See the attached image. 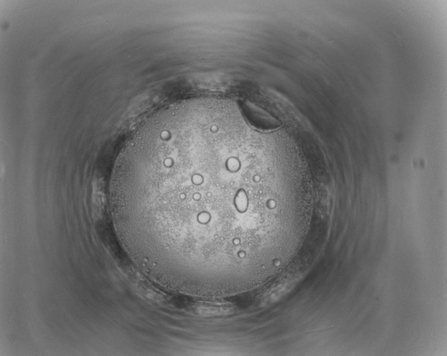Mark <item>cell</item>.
I'll use <instances>...</instances> for the list:
<instances>
[{
    "instance_id": "1",
    "label": "cell",
    "mask_w": 447,
    "mask_h": 356,
    "mask_svg": "<svg viewBox=\"0 0 447 356\" xmlns=\"http://www.w3.org/2000/svg\"><path fill=\"white\" fill-rule=\"evenodd\" d=\"M257 137L223 124L164 117L146 125L111 182L115 223L159 284L217 297L271 280L282 262L284 206Z\"/></svg>"
}]
</instances>
